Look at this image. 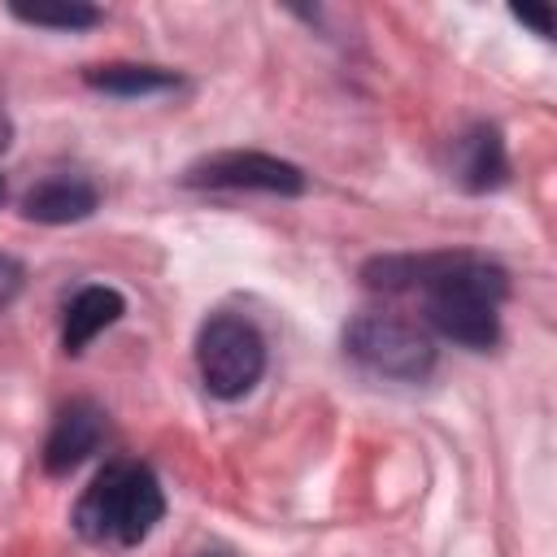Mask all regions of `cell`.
<instances>
[{
    "instance_id": "13",
    "label": "cell",
    "mask_w": 557,
    "mask_h": 557,
    "mask_svg": "<svg viewBox=\"0 0 557 557\" xmlns=\"http://www.w3.org/2000/svg\"><path fill=\"white\" fill-rule=\"evenodd\" d=\"M513 17L518 22H527V26H535V35H553V13L548 9H531V4H513Z\"/></svg>"
},
{
    "instance_id": "11",
    "label": "cell",
    "mask_w": 557,
    "mask_h": 557,
    "mask_svg": "<svg viewBox=\"0 0 557 557\" xmlns=\"http://www.w3.org/2000/svg\"><path fill=\"white\" fill-rule=\"evenodd\" d=\"M9 13L26 26H48V30H87L100 26V9L83 0H57V4H9Z\"/></svg>"
},
{
    "instance_id": "8",
    "label": "cell",
    "mask_w": 557,
    "mask_h": 557,
    "mask_svg": "<svg viewBox=\"0 0 557 557\" xmlns=\"http://www.w3.org/2000/svg\"><path fill=\"white\" fill-rule=\"evenodd\" d=\"M96 205H100V187L78 170H57L22 196V213L30 222H44V226L83 222V218L96 213Z\"/></svg>"
},
{
    "instance_id": "14",
    "label": "cell",
    "mask_w": 557,
    "mask_h": 557,
    "mask_svg": "<svg viewBox=\"0 0 557 557\" xmlns=\"http://www.w3.org/2000/svg\"><path fill=\"white\" fill-rule=\"evenodd\" d=\"M9 139H13V122H9V113H4V104H0V152L9 148Z\"/></svg>"
},
{
    "instance_id": "10",
    "label": "cell",
    "mask_w": 557,
    "mask_h": 557,
    "mask_svg": "<svg viewBox=\"0 0 557 557\" xmlns=\"http://www.w3.org/2000/svg\"><path fill=\"white\" fill-rule=\"evenodd\" d=\"M83 83L91 91L135 100V96H157V91L183 87V74L178 70H165V65H144V61H104V65H87L83 70Z\"/></svg>"
},
{
    "instance_id": "1",
    "label": "cell",
    "mask_w": 557,
    "mask_h": 557,
    "mask_svg": "<svg viewBox=\"0 0 557 557\" xmlns=\"http://www.w3.org/2000/svg\"><path fill=\"white\" fill-rule=\"evenodd\" d=\"M361 283L370 292H418L426 326L461 348H492L500 339L509 274L496 261L470 252L374 257L361 265Z\"/></svg>"
},
{
    "instance_id": "6",
    "label": "cell",
    "mask_w": 557,
    "mask_h": 557,
    "mask_svg": "<svg viewBox=\"0 0 557 557\" xmlns=\"http://www.w3.org/2000/svg\"><path fill=\"white\" fill-rule=\"evenodd\" d=\"M104 435H109V413L96 400H70V405H61V413H57L48 440H44V470L52 479L78 470L104 444Z\"/></svg>"
},
{
    "instance_id": "3",
    "label": "cell",
    "mask_w": 557,
    "mask_h": 557,
    "mask_svg": "<svg viewBox=\"0 0 557 557\" xmlns=\"http://www.w3.org/2000/svg\"><path fill=\"white\" fill-rule=\"evenodd\" d=\"M344 352L370 374L400 379V383H422L435 370V339L426 335V326L387 309L357 313L344 326Z\"/></svg>"
},
{
    "instance_id": "2",
    "label": "cell",
    "mask_w": 557,
    "mask_h": 557,
    "mask_svg": "<svg viewBox=\"0 0 557 557\" xmlns=\"http://www.w3.org/2000/svg\"><path fill=\"white\" fill-rule=\"evenodd\" d=\"M165 518V492L144 461H109L74 505V531L96 548H135Z\"/></svg>"
},
{
    "instance_id": "7",
    "label": "cell",
    "mask_w": 557,
    "mask_h": 557,
    "mask_svg": "<svg viewBox=\"0 0 557 557\" xmlns=\"http://www.w3.org/2000/svg\"><path fill=\"white\" fill-rule=\"evenodd\" d=\"M448 174L461 191L470 196H483V191H496L505 187L509 178V157H505V139L492 122H474L466 126L453 144H448Z\"/></svg>"
},
{
    "instance_id": "5",
    "label": "cell",
    "mask_w": 557,
    "mask_h": 557,
    "mask_svg": "<svg viewBox=\"0 0 557 557\" xmlns=\"http://www.w3.org/2000/svg\"><path fill=\"white\" fill-rule=\"evenodd\" d=\"M183 187H209V191H270V196H300L309 187L305 170L270 157V152H252V148H231V152H213L200 157L183 170Z\"/></svg>"
},
{
    "instance_id": "4",
    "label": "cell",
    "mask_w": 557,
    "mask_h": 557,
    "mask_svg": "<svg viewBox=\"0 0 557 557\" xmlns=\"http://www.w3.org/2000/svg\"><path fill=\"white\" fill-rule=\"evenodd\" d=\"M196 370L209 396L239 400L265 374V339L248 318L218 313L196 335Z\"/></svg>"
},
{
    "instance_id": "16",
    "label": "cell",
    "mask_w": 557,
    "mask_h": 557,
    "mask_svg": "<svg viewBox=\"0 0 557 557\" xmlns=\"http://www.w3.org/2000/svg\"><path fill=\"white\" fill-rule=\"evenodd\" d=\"M4 191H9V187H4V174H0V200H4Z\"/></svg>"
},
{
    "instance_id": "9",
    "label": "cell",
    "mask_w": 557,
    "mask_h": 557,
    "mask_svg": "<svg viewBox=\"0 0 557 557\" xmlns=\"http://www.w3.org/2000/svg\"><path fill=\"white\" fill-rule=\"evenodd\" d=\"M126 313V300H122V292H113V287H100V283H91V287H78L74 292V300L65 305V322H61V348L70 352V357H78L100 331H109L117 318Z\"/></svg>"
},
{
    "instance_id": "12",
    "label": "cell",
    "mask_w": 557,
    "mask_h": 557,
    "mask_svg": "<svg viewBox=\"0 0 557 557\" xmlns=\"http://www.w3.org/2000/svg\"><path fill=\"white\" fill-rule=\"evenodd\" d=\"M22 283H26L22 261H17V257H9V252H0V309H9V305H13V296L22 292Z\"/></svg>"
},
{
    "instance_id": "15",
    "label": "cell",
    "mask_w": 557,
    "mask_h": 557,
    "mask_svg": "<svg viewBox=\"0 0 557 557\" xmlns=\"http://www.w3.org/2000/svg\"><path fill=\"white\" fill-rule=\"evenodd\" d=\"M191 557H235V553H226V548H200V553H191Z\"/></svg>"
}]
</instances>
